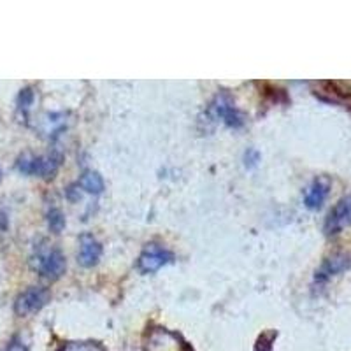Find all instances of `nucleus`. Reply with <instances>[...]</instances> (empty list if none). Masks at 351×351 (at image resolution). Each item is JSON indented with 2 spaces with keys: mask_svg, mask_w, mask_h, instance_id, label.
Masks as SVG:
<instances>
[{
  "mask_svg": "<svg viewBox=\"0 0 351 351\" xmlns=\"http://www.w3.org/2000/svg\"><path fill=\"white\" fill-rule=\"evenodd\" d=\"M62 164V158L58 155H46V156H21L16 162V169L23 174L39 176L44 180H51L53 176L58 172Z\"/></svg>",
  "mask_w": 351,
  "mask_h": 351,
  "instance_id": "1",
  "label": "nucleus"
},
{
  "mask_svg": "<svg viewBox=\"0 0 351 351\" xmlns=\"http://www.w3.org/2000/svg\"><path fill=\"white\" fill-rule=\"evenodd\" d=\"M350 267H351V256L350 255L330 256V258L325 260V262L322 263V267L316 271L315 281L316 283H325V281H328L330 278L341 274V272H344L346 269H350Z\"/></svg>",
  "mask_w": 351,
  "mask_h": 351,
  "instance_id": "8",
  "label": "nucleus"
},
{
  "mask_svg": "<svg viewBox=\"0 0 351 351\" xmlns=\"http://www.w3.org/2000/svg\"><path fill=\"white\" fill-rule=\"evenodd\" d=\"M0 180H2V171H0Z\"/></svg>",
  "mask_w": 351,
  "mask_h": 351,
  "instance_id": "17",
  "label": "nucleus"
},
{
  "mask_svg": "<svg viewBox=\"0 0 351 351\" xmlns=\"http://www.w3.org/2000/svg\"><path fill=\"white\" fill-rule=\"evenodd\" d=\"M80 186L84 192L93 193V195H100L104 192V180L102 176L95 171H84L83 176L80 178Z\"/></svg>",
  "mask_w": 351,
  "mask_h": 351,
  "instance_id": "10",
  "label": "nucleus"
},
{
  "mask_svg": "<svg viewBox=\"0 0 351 351\" xmlns=\"http://www.w3.org/2000/svg\"><path fill=\"white\" fill-rule=\"evenodd\" d=\"M4 351H28V344L25 343L21 335H14L4 348Z\"/></svg>",
  "mask_w": 351,
  "mask_h": 351,
  "instance_id": "13",
  "label": "nucleus"
},
{
  "mask_svg": "<svg viewBox=\"0 0 351 351\" xmlns=\"http://www.w3.org/2000/svg\"><path fill=\"white\" fill-rule=\"evenodd\" d=\"M48 225L55 234H60L65 227V218L58 209H51L48 215Z\"/></svg>",
  "mask_w": 351,
  "mask_h": 351,
  "instance_id": "11",
  "label": "nucleus"
},
{
  "mask_svg": "<svg viewBox=\"0 0 351 351\" xmlns=\"http://www.w3.org/2000/svg\"><path fill=\"white\" fill-rule=\"evenodd\" d=\"M65 256L60 250H51L39 258V274L46 280L56 281L65 272Z\"/></svg>",
  "mask_w": 351,
  "mask_h": 351,
  "instance_id": "6",
  "label": "nucleus"
},
{
  "mask_svg": "<svg viewBox=\"0 0 351 351\" xmlns=\"http://www.w3.org/2000/svg\"><path fill=\"white\" fill-rule=\"evenodd\" d=\"M211 114L215 116L216 120H219L223 125L230 128H241L244 125V116L241 114L239 109L234 106L228 95H218L215 102L209 108Z\"/></svg>",
  "mask_w": 351,
  "mask_h": 351,
  "instance_id": "4",
  "label": "nucleus"
},
{
  "mask_svg": "<svg viewBox=\"0 0 351 351\" xmlns=\"http://www.w3.org/2000/svg\"><path fill=\"white\" fill-rule=\"evenodd\" d=\"M328 190H330V184L327 180H315L313 184L307 188L306 197H304V204H306L307 209H319L322 204L325 202L328 195Z\"/></svg>",
  "mask_w": 351,
  "mask_h": 351,
  "instance_id": "9",
  "label": "nucleus"
},
{
  "mask_svg": "<svg viewBox=\"0 0 351 351\" xmlns=\"http://www.w3.org/2000/svg\"><path fill=\"white\" fill-rule=\"evenodd\" d=\"M102 256V244L90 234H83L80 239V252H77V262L83 267L90 269L97 265Z\"/></svg>",
  "mask_w": 351,
  "mask_h": 351,
  "instance_id": "7",
  "label": "nucleus"
},
{
  "mask_svg": "<svg viewBox=\"0 0 351 351\" xmlns=\"http://www.w3.org/2000/svg\"><path fill=\"white\" fill-rule=\"evenodd\" d=\"M172 260H174V255L169 250H165L164 246L148 244L144 247V252L141 253L139 260H137V267L144 274H153V272L160 271L164 265L171 263Z\"/></svg>",
  "mask_w": 351,
  "mask_h": 351,
  "instance_id": "2",
  "label": "nucleus"
},
{
  "mask_svg": "<svg viewBox=\"0 0 351 351\" xmlns=\"http://www.w3.org/2000/svg\"><path fill=\"white\" fill-rule=\"evenodd\" d=\"M49 300V290L43 287H30L20 293L14 302V311L20 316L32 315V313L40 311Z\"/></svg>",
  "mask_w": 351,
  "mask_h": 351,
  "instance_id": "3",
  "label": "nucleus"
},
{
  "mask_svg": "<svg viewBox=\"0 0 351 351\" xmlns=\"http://www.w3.org/2000/svg\"><path fill=\"white\" fill-rule=\"evenodd\" d=\"M276 332H263L255 344V351H272V343L276 339Z\"/></svg>",
  "mask_w": 351,
  "mask_h": 351,
  "instance_id": "12",
  "label": "nucleus"
},
{
  "mask_svg": "<svg viewBox=\"0 0 351 351\" xmlns=\"http://www.w3.org/2000/svg\"><path fill=\"white\" fill-rule=\"evenodd\" d=\"M350 225H351V195H348L335 204L334 209L328 213L324 228L327 236H335V234H339L343 228L350 227Z\"/></svg>",
  "mask_w": 351,
  "mask_h": 351,
  "instance_id": "5",
  "label": "nucleus"
},
{
  "mask_svg": "<svg viewBox=\"0 0 351 351\" xmlns=\"http://www.w3.org/2000/svg\"><path fill=\"white\" fill-rule=\"evenodd\" d=\"M32 102H34L32 88H25V90H21L20 97H18V104H20V108L21 109H28Z\"/></svg>",
  "mask_w": 351,
  "mask_h": 351,
  "instance_id": "14",
  "label": "nucleus"
},
{
  "mask_svg": "<svg viewBox=\"0 0 351 351\" xmlns=\"http://www.w3.org/2000/svg\"><path fill=\"white\" fill-rule=\"evenodd\" d=\"M65 351H102L99 346H93V344H76V346L67 348Z\"/></svg>",
  "mask_w": 351,
  "mask_h": 351,
  "instance_id": "15",
  "label": "nucleus"
},
{
  "mask_svg": "<svg viewBox=\"0 0 351 351\" xmlns=\"http://www.w3.org/2000/svg\"><path fill=\"white\" fill-rule=\"evenodd\" d=\"M256 162H258V153L253 152V149H250V152L246 153V165H250V167H252V165H255Z\"/></svg>",
  "mask_w": 351,
  "mask_h": 351,
  "instance_id": "16",
  "label": "nucleus"
}]
</instances>
